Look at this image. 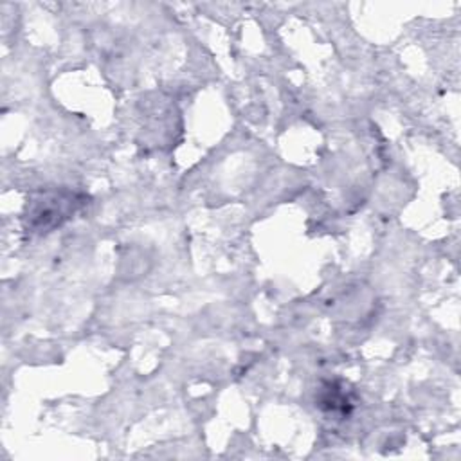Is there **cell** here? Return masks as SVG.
<instances>
[{"label":"cell","instance_id":"1","mask_svg":"<svg viewBox=\"0 0 461 461\" xmlns=\"http://www.w3.org/2000/svg\"><path fill=\"white\" fill-rule=\"evenodd\" d=\"M86 203V198L70 189H49L38 193L25 209V225L32 232H50L65 223L76 211Z\"/></svg>","mask_w":461,"mask_h":461},{"label":"cell","instance_id":"2","mask_svg":"<svg viewBox=\"0 0 461 461\" xmlns=\"http://www.w3.org/2000/svg\"><path fill=\"white\" fill-rule=\"evenodd\" d=\"M317 402L324 411L339 414V416H348L353 407V400H351L349 393L339 382L324 384V387L319 393Z\"/></svg>","mask_w":461,"mask_h":461}]
</instances>
